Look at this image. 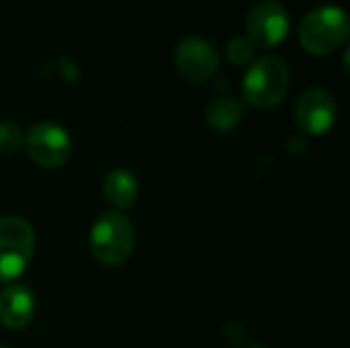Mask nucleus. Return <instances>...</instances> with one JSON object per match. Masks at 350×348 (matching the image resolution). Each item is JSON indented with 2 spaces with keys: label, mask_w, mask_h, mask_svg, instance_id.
I'll use <instances>...</instances> for the list:
<instances>
[{
  "label": "nucleus",
  "mask_w": 350,
  "mask_h": 348,
  "mask_svg": "<svg viewBox=\"0 0 350 348\" xmlns=\"http://www.w3.org/2000/svg\"><path fill=\"white\" fill-rule=\"evenodd\" d=\"M246 348H262V347H258V345H252V347H246Z\"/></svg>",
  "instance_id": "14"
},
{
  "label": "nucleus",
  "mask_w": 350,
  "mask_h": 348,
  "mask_svg": "<svg viewBox=\"0 0 350 348\" xmlns=\"http://www.w3.org/2000/svg\"><path fill=\"white\" fill-rule=\"evenodd\" d=\"M0 348H8V347H2V345H0Z\"/></svg>",
  "instance_id": "15"
},
{
  "label": "nucleus",
  "mask_w": 350,
  "mask_h": 348,
  "mask_svg": "<svg viewBox=\"0 0 350 348\" xmlns=\"http://www.w3.org/2000/svg\"><path fill=\"white\" fill-rule=\"evenodd\" d=\"M35 250L33 228L16 215L0 217V283H10L18 279Z\"/></svg>",
  "instance_id": "4"
},
{
  "label": "nucleus",
  "mask_w": 350,
  "mask_h": 348,
  "mask_svg": "<svg viewBox=\"0 0 350 348\" xmlns=\"http://www.w3.org/2000/svg\"><path fill=\"white\" fill-rule=\"evenodd\" d=\"M103 193L107 201L121 213L133 207L137 201V193H139L137 178L127 168H113L103 180Z\"/></svg>",
  "instance_id": "10"
},
{
  "label": "nucleus",
  "mask_w": 350,
  "mask_h": 348,
  "mask_svg": "<svg viewBox=\"0 0 350 348\" xmlns=\"http://www.w3.org/2000/svg\"><path fill=\"white\" fill-rule=\"evenodd\" d=\"M31 160L41 168H59L72 156V139L68 131L51 121L35 123L25 135Z\"/></svg>",
  "instance_id": "5"
},
{
  "label": "nucleus",
  "mask_w": 350,
  "mask_h": 348,
  "mask_svg": "<svg viewBox=\"0 0 350 348\" xmlns=\"http://www.w3.org/2000/svg\"><path fill=\"white\" fill-rule=\"evenodd\" d=\"M338 107L334 96L324 88L306 90L295 105V123L308 135H324L336 123Z\"/></svg>",
  "instance_id": "8"
},
{
  "label": "nucleus",
  "mask_w": 350,
  "mask_h": 348,
  "mask_svg": "<svg viewBox=\"0 0 350 348\" xmlns=\"http://www.w3.org/2000/svg\"><path fill=\"white\" fill-rule=\"evenodd\" d=\"M289 90V70L277 55H265L250 64L242 82L244 101L256 109L277 107Z\"/></svg>",
  "instance_id": "2"
},
{
  "label": "nucleus",
  "mask_w": 350,
  "mask_h": 348,
  "mask_svg": "<svg viewBox=\"0 0 350 348\" xmlns=\"http://www.w3.org/2000/svg\"><path fill=\"white\" fill-rule=\"evenodd\" d=\"M226 51H228V57H230L232 64L242 66V64H248V62L252 59V55H254V45H252L246 37H234V39H230Z\"/></svg>",
  "instance_id": "13"
},
{
  "label": "nucleus",
  "mask_w": 350,
  "mask_h": 348,
  "mask_svg": "<svg viewBox=\"0 0 350 348\" xmlns=\"http://www.w3.org/2000/svg\"><path fill=\"white\" fill-rule=\"evenodd\" d=\"M244 117V105L236 98H215L205 109V121L217 131L234 129Z\"/></svg>",
  "instance_id": "11"
},
{
  "label": "nucleus",
  "mask_w": 350,
  "mask_h": 348,
  "mask_svg": "<svg viewBox=\"0 0 350 348\" xmlns=\"http://www.w3.org/2000/svg\"><path fill=\"white\" fill-rule=\"evenodd\" d=\"M174 64L183 78L189 82H207L215 76L219 68V57L215 47L203 37H185L174 49Z\"/></svg>",
  "instance_id": "7"
},
{
  "label": "nucleus",
  "mask_w": 350,
  "mask_h": 348,
  "mask_svg": "<svg viewBox=\"0 0 350 348\" xmlns=\"http://www.w3.org/2000/svg\"><path fill=\"white\" fill-rule=\"evenodd\" d=\"M37 312L33 291L23 283H8L0 291V324L10 330H23Z\"/></svg>",
  "instance_id": "9"
},
{
  "label": "nucleus",
  "mask_w": 350,
  "mask_h": 348,
  "mask_svg": "<svg viewBox=\"0 0 350 348\" xmlns=\"http://www.w3.org/2000/svg\"><path fill=\"white\" fill-rule=\"evenodd\" d=\"M25 137L16 123L12 121H0V152L14 154L23 146Z\"/></svg>",
  "instance_id": "12"
},
{
  "label": "nucleus",
  "mask_w": 350,
  "mask_h": 348,
  "mask_svg": "<svg viewBox=\"0 0 350 348\" xmlns=\"http://www.w3.org/2000/svg\"><path fill=\"white\" fill-rule=\"evenodd\" d=\"M289 33V14L281 2L265 0L246 14V39L256 47H277Z\"/></svg>",
  "instance_id": "6"
},
{
  "label": "nucleus",
  "mask_w": 350,
  "mask_h": 348,
  "mask_svg": "<svg viewBox=\"0 0 350 348\" xmlns=\"http://www.w3.org/2000/svg\"><path fill=\"white\" fill-rule=\"evenodd\" d=\"M133 246H135L133 226L119 211H107L94 222L88 238V248L100 265L105 267L123 265L131 256Z\"/></svg>",
  "instance_id": "3"
},
{
  "label": "nucleus",
  "mask_w": 350,
  "mask_h": 348,
  "mask_svg": "<svg viewBox=\"0 0 350 348\" xmlns=\"http://www.w3.org/2000/svg\"><path fill=\"white\" fill-rule=\"evenodd\" d=\"M350 21L340 6L326 4L310 10L299 25V43L312 55L336 51L349 37Z\"/></svg>",
  "instance_id": "1"
}]
</instances>
